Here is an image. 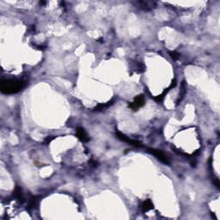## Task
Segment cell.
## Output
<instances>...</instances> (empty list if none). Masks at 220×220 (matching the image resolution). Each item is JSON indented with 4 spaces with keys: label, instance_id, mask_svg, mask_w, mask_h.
<instances>
[{
    "label": "cell",
    "instance_id": "52a82bcc",
    "mask_svg": "<svg viewBox=\"0 0 220 220\" xmlns=\"http://www.w3.org/2000/svg\"><path fill=\"white\" fill-rule=\"evenodd\" d=\"M113 103H114V100H112V101H108V102H107V103L99 104L97 107L95 108V110H96V111H101V110H103V109L108 108L109 106L113 105Z\"/></svg>",
    "mask_w": 220,
    "mask_h": 220
},
{
    "label": "cell",
    "instance_id": "5b68a950",
    "mask_svg": "<svg viewBox=\"0 0 220 220\" xmlns=\"http://www.w3.org/2000/svg\"><path fill=\"white\" fill-rule=\"evenodd\" d=\"M76 132H77V138H78L82 142H88V141H89L88 135H87L85 130H84L83 127H77Z\"/></svg>",
    "mask_w": 220,
    "mask_h": 220
},
{
    "label": "cell",
    "instance_id": "ba28073f",
    "mask_svg": "<svg viewBox=\"0 0 220 220\" xmlns=\"http://www.w3.org/2000/svg\"><path fill=\"white\" fill-rule=\"evenodd\" d=\"M14 195L17 199H18L20 201H23L24 199L23 195V192H22V188L19 187H17L14 190Z\"/></svg>",
    "mask_w": 220,
    "mask_h": 220
},
{
    "label": "cell",
    "instance_id": "277c9868",
    "mask_svg": "<svg viewBox=\"0 0 220 220\" xmlns=\"http://www.w3.org/2000/svg\"><path fill=\"white\" fill-rule=\"evenodd\" d=\"M145 102H146V100H145L144 96L143 95H139V96H137L136 97L134 98V101L129 104V107L132 109L136 110V109L143 107L145 105Z\"/></svg>",
    "mask_w": 220,
    "mask_h": 220
},
{
    "label": "cell",
    "instance_id": "8fae6325",
    "mask_svg": "<svg viewBox=\"0 0 220 220\" xmlns=\"http://www.w3.org/2000/svg\"><path fill=\"white\" fill-rule=\"evenodd\" d=\"M52 139H53V138H51V139H48H48H46V141H45V142H46L47 144H49V143H50Z\"/></svg>",
    "mask_w": 220,
    "mask_h": 220
},
{
    "label": "cell",
    "instance_id": "7a4b0ae2",
    "mask_svg": "<svg viewBox=\"0 0 220 220\" xmlns=\"http://www.w3.org/2000/svg\"><path fill=\"white\" fill-rule=\"evenodd\" d=\"M148 151L152 154L154 157H156L159 161H161L162 163H165V164H170V160L168 158V157L162 151L159 150H156V149H148Z\"/></svg>",
    "mask_w": 220,
    "mask_h": 220
},
{
    "label": "cell",
    "instance_id": "9c48e42d",
    "mask_svg": "<svg viewBox=\"0 0 220 220\" xmlns=\"http://www.w3.org/2000/svg\"><path fill=\"white\" fill-rule=\"evenodd\" d=\"M146 71V66H145V65L142 63V62H138L137 63V70H136V72H138V73H141V72H145Z\"/></svg>",
    "mask_w": 220,
    "mask_h": 220
},
{
    "label": "cell",
    "instance_id": "30bf717a",
    "mask_svg": "<svg viewBox=\"0 0 220 220\" xmlns=\"http://www.w3.org/2000/svg\"><path fill=\"white\" fill-rule=\"evenodd\" d=\"M169 54H170V56L173 59H174V60H176V59H179V57H180V54L178 53V52H174V51H172V52H169Z\"/></svg>",
    "mask_w": 220,
    "mask_h": 220
},
{
    "label": "cell",
    "instance_id": "3957f363",
    "mask_svg": "<svg viewBox=\"0 0 220 220\" xmlns=\"http://www.w3.org/2000/svg\"><path fill=\"white\" fill-rule=\"evenodd\" d=\"M116 136H117V138H118L120 140H121L123 142H126V143H128V144H130L131 146H133L135 147L142 146V144H141L139 141H138V140H133V139H129L128 137H126V135H124L123 133H121L120 131H117V132H116Z\"/></svg>",
    "mask_w": 220,
    "mask_h": 220
},
{
    "label": "cell",
    "instance_id": "6da1fadb",
    "mask_svg": "<svg viewBox=\"0 0 220 220\" xmlns=\"http://www.w3.org/2000/svg\"><path fill=\"white\" fill-rule=\"evenodd\" d=\"M25 87V82L17 78L3 79L0 83V90L3 94L12 95L21 91Z\"/></svg>",
    "mask_w": 220,
    "mask_h": 220
},
{
    "label": "cell",
    "instance_id": "8992f818",
    "mask_svg": "<svg viewBox=\"0 0 220 220\" xmlns=\"http://www.w3.org/2000/svg\"><path fill=\"white\" fill-rule=\"evenodd\" d=\"M153 208H154L153 204H152V202H151L150 199L146 200V201L143 203V205H142V209H143V212H145L150 211V210H152Z\"/></svg>",
    "mask_w": 220,
    "mask_h": 220
}]
</instances>
